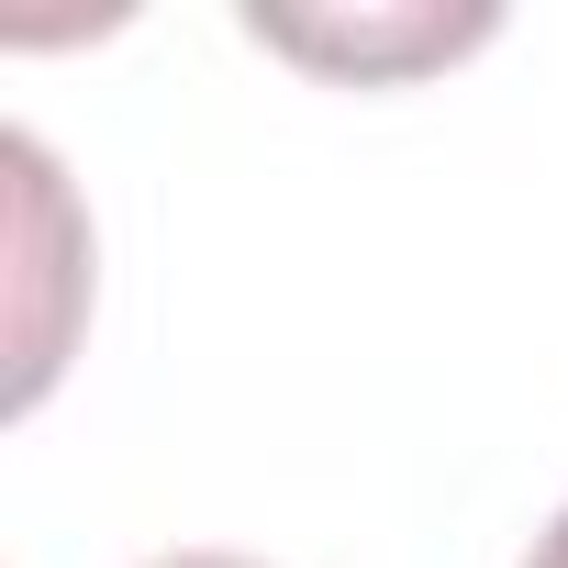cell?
<instances>
[{
	"label": "cell",
	"mask_w": 568,
	"mask_h": 568,
	"mask_svg": "<svg viewBox=\"0 0 568 568\" xmlns=\"http://www.w3.org/2000/svg\"><path fill=\"white\" fill-rule=\"evenodd\" d=\"M145 568H256V557H223V546H179V557H145Z\"/></svg>",
	"instance_id": "2"
},
{
	"label": "cell",
	"mask_w": 568,
	"mask_h": 568,
	"mask_svg": "<svg viewBox=\"0 0 568 568\" xmlns=\"http://www.w3.org/2000/svg\"><path fill=\"white\" fill-rule=\"evenodd\" d=\"M524 568H568V513H557V524L535 535V557H524Z\"/></svg>",
	"instance_id": "3"
},
{
	"label": "cell",
	"mask_w": 568,
	"mask_h": 568,
	"mask_svg": "<svg viewBox=\"0 0 568 568\" xmlns=\"http://www.w3.org/2000/svg\"><path fill=\"white\" fill-rule=\"evenodd\" d=\"M256 34L267 45H291V57H335V68H402V57H446V45H468V34H490V12H468V23H357V34H324V23H267L256 12Z\"/></svg>",
	"instance_id": "1"
}]
</instances>
